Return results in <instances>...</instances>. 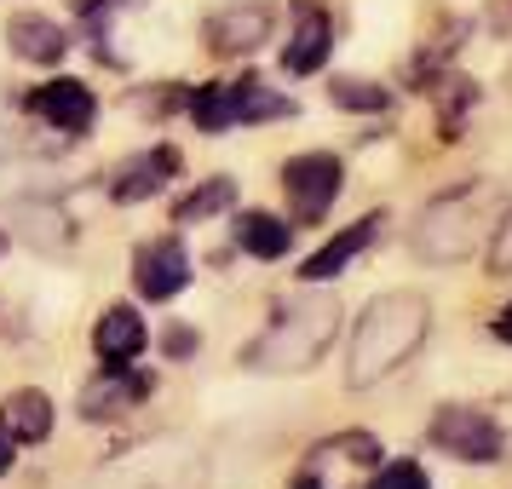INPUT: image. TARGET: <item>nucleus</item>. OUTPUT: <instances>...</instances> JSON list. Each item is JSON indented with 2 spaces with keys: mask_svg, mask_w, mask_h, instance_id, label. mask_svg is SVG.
Returning <instances> with one entry per match:
<instances>
[{
  "mask_svg": "<svg viewBox=\"0 0 512 489\" xmlns=\"http://www.w3.org/2000/svg\"><path fill=\"white\" fill-rule=\"evenodd\" d=\"M426 334H432V305H426V294L392 288V294L369 300V311H363L357 328H351L346 386L351 392H369V386H380V380H392V374L426 346Z\"/></svg>",
  "mask_w": 512,
  "mask_h": 489,
  "instance_id": "1",
  "label": "nucleus"
},
{
  "mask_svg": "<svg viewBox=\"0 0 512 489\" xmlns=\"http://www.w3.org/2000/svg\"><path fill=\"white\" fill-rule=\"evenodd\" d=\"M334 334H340V305L328 294H300L265 323V334L242 351V363L259 374H311L328 357Z\"/></svg>",
  "mask_w": 512,
  "mask_h": 489,
  "instance_id": "2",
  "label": "nucleus"
},
{
  "mask_svg": "<svg viewBox=\"0 0 512 489\" xmlns=\"http://www.w3.org/2000/svg\"><path fill=\"white\" fill-rule=\"evenodd\" d=\"M484 196H489V185H461L449 196H438L415 225V254L426 265H461V259H472V219L484 208Z\"/></svg>",
  "mask_w": 512,
  "mask_h": 489,
  "instance_id": "3",
  "label": "nucleus"
},
{
  "mask_svg": "<svg viewBox=\"0 0 512 489\" xmlns=\"http://www.w3.org/2000/svg\"><path fill=\"white\" fill-rule=\"evenodd\" d=\"M346 190V162L328 156V150H305V156H288L282 162V196H288V213L300 225H317Z\"/></svg>",
  "mask_w": 512,
  "mask_h": 489,
  "instance_id": "4",
  "label": "nucleus"
},
{
  "mask_svg": "<svg viewBox=\"0 0 512 489\" xmlns=\"http://www.w3.org/2000/svg\"><path fill=\"white\" fill-rule=\"evenodd\" d=\"M426 443L438 455H455V461H472V466H489L507 455V432L501 420L484 415V409H466V403H449L438 409V420L426 426Z\"/></svg>",
  "mask_w": 512,
  "mask_h": 489,
  "instance_id": "5",
  "label": "nucleus"
},
{
  "mask_svg": "<svg viewBox=\"0 0 512 489\" xmlns=\"http://www.w3.org/2000/svg\"><path fill=\"white\" fill-rule=\"evenodd\" d=\"M133 288H139V300L162 305L173 294H185L190 288V254L179 236H150L133 248Z\"/></svg>",
  "mask_w": 512,
  "mask_h": 489,
  "instance_id": "6",
  "label": "nucleus"
},
{
  "mask_svg": "<svg viewBox=\"0 0 512 489\" xmlns=\"http://www.w3.org/2000/svg\"><path fill=\"white\" fill-rule=\"evenodd\" d=\"M179 173H185V162H179V150H173V144L139 150L133 162H121L116 173H110V202H121V208H139V202H150V196H162Z\"/></svg>",
  "mask_w": 512,
  "mask_h": 489,
  "instance_id": "7",
  "label": "nucleus"
},
{
  "mask_svg": "<svg viewBox=\"0 0 512 489\" xmlns=\"http://www.w3.org/2000/svg\"><path fill=\"white\" fill-rule=\"evenodd\" d=\"M29 116H41L47 127L58 133H87L98 116V98L87 81H75V75H58V81H41L35 93H29Z\"/></svg>",
  "mask_w": 512,
  "mask_h": 489,
  "instance_id": "8",
  "label": "nucleus"
},
{
  "mask_svg": "<svg viewBox=\"0 0 512 489\" xmlns=\"http://www.w3.org/2000/svg\"><path fill=\"white\" fill-rule=\"evenodd\" d=\"M294 29H288V47H282V70L288 75H317L334 52V18H328L317 0H300L294 12Z\"/></svg>",
  "mask_w": 512,
  "mask_h": 489,
  "instance_id": "9",
  "label": "nucleus"
},
{
  "mask_svg": "<svg viewBox=\"0 0 512 489\" xmlns=\"http://www.w3.org/2000/svg\"><path fill=\"white\" fill-rule=\"evenodd\" d=\"M271 6H259V0H248V6H225V12H213L208 18V47L219 52V58H248V52H259L265 41H271Z\"/></svg>",
  "mask_w": 512,
  "mask_h": 489,
  "instance_id": "10",
  "label": "nucleus"
},
{
  "mask_svg": "<svg viewBox=\"0 0 512 489\" xmlns=\"http://www.w3.org/2000/svg\"><path fill=\"white\" fill-rule=\"evenodd\" d=\"M380 225H386V213H363L357 225H346L340 236H328L323 248H317V254H311V259L300 265V282H305V288H317V282H334V277H340V271L351 265V259L369 254V248H374Z\"/></svg>",
  "mask_w": 512,
  "mask_h": 489,
  "instance_id": "11",
  "label": "nucleus"
},
{
  "mask_svg": "<svg viewBox=\"0 0 512 489\" xmlns=\"http://www.w3.org/2000/svg\"><path fill=\"white\" fill-rule=\"evenodd\" d=\"M156 392V374L150 369H104V380H93L87 392H81V415L87 420H116L127 409H139L144 397Z\"/></svg>",
  "mask_w": 512,
  "mask_h": 489,
  "instance_id": "12",
  "label": "nucleus"
},
{
  "mask_svg": "<svg viewBox=\"0 0 512 489\" xmlns=\"http://www.w3.org/2000/svg\"><path fill=\"white\" fill-rule=\"evenodd\" d=\"M150 346V328H144V317L133 311V305H104L93 323V351L104 369H127L139 351Z\"/></svg>",
  "mask_w": 512,
  "mask_h": 489,
  "instance_id": "13",
  "label": "nucleus"
},
{
  "mask_svg": "<svg viewBox=\"0 0 512 489\" xmlns=\"http://www.w3.org/2000/svg\"><path fill=\"white\" fill-rule=\"evenodd\" d=\"M6 47L18 52L24 64H64V52H70V35H64V24L58 18H47V12H18L12 24H6Z\"/></svg>",
  "mask_w": 512,
  "mask_h": 489,
  "instance_id": "14",
  "label": "nucleus"
},
{
  "mask_svg": "<svg viewBox=\"0 0 512 489\" xmlns=\"http://www.w3.org/2000/svg\"><path fill=\"white\" fill-rule=\"evenodd\" d=\"M52 397L35 392V386H24V392H6L0 397V438H12L18 449L24 443H47L52 438Z\"/></svg>",
  "mask_w": 512,
  "mask_h": 489,
  "instance_id": "15",
  "label": "nucleus"
},
{
  "mask_svg": "<svg viewBox=\"0 0 512 489\" xmlns=\"http://www.w3.org/2000/svg\"><path fill=\"white\" fill-rule=\"evenodd\" d=\"M231 236H236V248H242V254H254V259H282L288 248H294V225L277 219V213H265V208L236 213Z\"/></svg>",
  "mask_w": 512,
  "mask_h": 489,
  "instance_id": "16",
  "label": "nucleus"
},
{
  "mask_svg": "<svg viewBox=\"0 0 512 489\" xmlns=\"http://www.w3.org/2000/svg\"><path fill=\"white\" fill-rule=\"evenodd\" d=\"M185 110L202 133H231V127H242V81H208V87H196Z\"/></svg>",
  "mask_w": 512,
  "mask_h": 489,
  "instance_id": "17",
  "label": "nucleus"
},
{
  "mask_svg": "<svg viewBox=\"0 0 512 489\" xmlns=\"http://www.w3.org/2000/svg\"><path fill=\"white\" fill-rule=\"evenodd\" d=\"M231 202H236L231 179H208V185H196L190 196L173 202V225H202V219H213V213H225Z\"/></svg>",
  "mask_w": 512,
  "mask_h": 489,
  "instance_id": "18",
  "label": "nucleus"
},
{
  "mask_svg": "<svg viewBox=\"0 0 512 489\" xmlns=\"http://www.w3.org/2000/svg\"><path fill=\"white\" fill-rule=\"evenodd\" d=\"M328 104L357 110V116H386V110H392V93L374 87V81H357V75H340V81L328 87Z\"/></svg>",
  "mask_w": 512,
  "mask_h": 489,
  "instance_id": "19",
  "label": "nucleus"
},
{
  "mask_svg": "<svg viewBox=\"0 0 512 489\" xmlns=\"http://www.w3.org/2000/svg\"><path fill=\"white\" fill-rule=\"evenodd\" d=\"M438 98V121H443V139H461V116L478 104V81H466V75H449L443 87H432Z\"/></svg>",
  "mask_w": 512,
  "mask_h": 489,
  "instance_id": "20",
  "label": "nucleus"
},
{
  "mask_svg": "<svg viewBox=\"0 0 512 489\" xmlns=\"http://www.w3.org/2000/svg\"><path fill=\"white\" fill-rule=\"evenodd\" d=\"M484 265H489V277H507L512 271V208L489 225V248H484Z\"/></svg>",
  "mask_w": 512,
  "mask_h": 489,
  "instance_id": "21",
  "label": "nucleus"
},
{
  "mask_svg": "<svg viewBox=\"0 0 512 489\" xmlns=\"http://www.w3.org/2000/svg\"><path fill=\"white\" fill-rule=\"evenodd\" d=\"M374 489H432V478L420 461H386L374 472Z\"/></svg>",
  "mask_w": 512,
  "mask_h": 489,
  "instance_id": "22",
  "label": "nucleus"
},
{
  "mask_svg": "<svg viewBox=\"0 0 512 489\" xmlns=\"http://www.w3.org/2000/svg\"><path fill=\"white\" fill-rule=\"evenodd\" d=\"M196 346H202V340H196L190 328H167V334H162V351H167V357H190Z\"/></svg>",
  "mask_w": 512,
  "mask_h": 489,
  "instance_id": "23",
  "label": "nucleus"
},
{
  "mask_svg": "<svg viewBox=\"0 0 512 489\" xmlns=\"http://www.w3.org/2000/svg\"><path fill=\"white\" fill-rule=\"evenodd\" d=\"M116 6H127V0H81V18H87V24H98V18H110Z\"/></svg>",
  "mask_w": 512,
  "mask_h": 489,
  "instance_id": "24",
  "label": "nucleus"
},
{
  "mask_svg": "<svg viewBox=\"0 0 512 489\" xmlns=\"http://www.w3.org/2000/svg\"><path fill=\"white\" fill-rule=\"evenodd\" d=\"M489 328H495V340H501V346H512V300L495 311V323H489Z\"/></svg>",
  "mask_w": 512,
  "mask_h": 489,
  "instance_id": "25",
  "label": "nucleus"
},
{
  "mask_svg": "<svg viewBox=\"0 0 512 489\" xmlns=\"http://www.w3.org/2000/svg\"><path fill=\"white\" fill-rule=\"evenodd\" d=\"M12 461H18V443H12V438H0V478L12 472Z\"/></svg>",
  "mask_w": 512,
  "mask_h": 489,
  "instance_id": "26",
  "label": "nucleus"
},
{
  "mask_svg": "<svg viewBox=\"0 0 512 489\" xmlns=\"http://www.w3.org/2000/svg\"><path fill=\"white\" fill-rule=\"evenodd\" d=\"M288 489H323V484H317V478H311V472H305V478H294V484H288Z\"/></svg>",
  "mask_w": 512,
  "mask_h": 489,
  "instance_id": "27",
  "label": "nucleus"
},
{
  "mask_svg": "<svg viewBox=\"0 0 512 489\" xmlns=\"http://www.w3.org/2000/svg\"><path fill=\"white\" fill-rule=\"evenodd\" d=\"M6 242H12V236H6V231H0V254H6Z\"/></svg>",
  "mask_w": 512,
  "mask_h": 489,
  "instance_id": "28",
  "label": "nucleus"
}]
</instances>
